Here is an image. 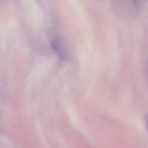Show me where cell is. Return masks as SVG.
<instances>
[{"label": "cell", "mask_w": 148, "mask_h": 148, "mask_svg": "<svg viewBox=\"0 0 148 148\" xmlns=\"http://www.w3.org/2000/svg\"><path fill=\"white\" fill-rule=\"evenodd\" d=\"M145 127L146 128V130L148 132V113L146 116L145 120Z\"/></svg>", "instance_id": "cell-1"}, {"label": "cell", "mask_w": 148, "mask_h": 148, "mask_svg": "<svg viewBox=\"0 0 148 148\" xmlns=\"http://www.w3.org/2000/svg\"><path fill=\"white\" fill-rule=\"evenodd\" d=\"M135 1H136V2H138V1H142V0H135Z\"/></svg>", "instance_id": "cell-2"}]
</instances>
